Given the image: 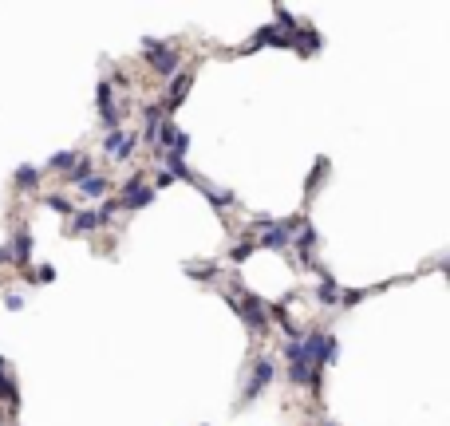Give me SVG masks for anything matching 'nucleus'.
<instances>
[{"label":"nucleus","mask_w":450,"mask_h":426,"mask_svg":"<svg viewBox=\"0 0 450 426\" xmlns=\"http://www.w3.org/2000/svg\"><path fill=\"white\" fill-rule=\"evenodd\" d=\"M300 347H305L308 367H316V371H324L328 363H336V355H340L336 335H332V331H305Z\"/></svg>","instance_id":"obj_1"},{"label":"nucleus","mask_w":450,"mask_h":426,"mask_svg":"<svg viewBox=\"0 0 450 426\" xmlns=\"http://www.w3.org/2000/svg\"><path fill=\"white\" fill-rule=\"evenodd\" d=\"M146 47V63L158 71V75H178V67H182V56H178L174 44H166V40H143Z\"/></svg>","instance_id":"obj_2"},{"label":"nucleus","mask_w":450,"mask_h":426,"mask_svg":"<svg viewBox=\"0 0 450 426\" xmlns=\"http://www.w3.org/2000/svg\"><path fill=\"white\" fill-rule=\"evenodd\" d=\"M273 379H276V363L269 359V355L253 359V371H249V383H245V391H241V403H253V399H261V394L273 387Z\"/></svg>","instance_id":"obj_3"},{"label":"nucleus","mask_w":450,"mask_h":426,"mask_svg":"<svg viewBox=\"0 0 450 426\" xmlns=\"http://www.w3.org/2000/svg\"><path fill=\"white\" fill-rule=\"evenodd\" d=\"M139 142H143L139 139V130H111V134L103 139V150H107L115 162H127V158L139 150Z\"/></svg>","instance_id":"obj_4"},{"label":"nucleus","mask_w":450,"mask_h":426,"mask_svg":"<svg viewBox=\"0 0 450 426\" xmlns=\"http://www.w3.org/2000/svg\"><path fill=\"white\" fill-rule=\"evenodd\" d=\"M190 83H193L190 71H178V75L170 79V95H162V110H166V115H170V110H178L182 103H186V95H190Z\"/></svg>","instance_id":"obj_5"},{"label":"nucleus","mask_w":450,"mask_h":426,"mask_svg":"<svg viewBox=\"0 0 450 426\" xmlns=\"http://www.w3.org/2000/svg\"><path fill=\"white\" fill-rule=\"evenodd\" d=\"M99 229H103V221H99L95 209L71 213V221H67V233H71V237H87V233H99Z\"/></svg>","instance_id":"obj_6"},{"label":"nucleus","mask_w":450,"mask_h":426,"mask_svg":"<svg viewBox=\"0 0 450 426\" xmlns=\"http://www.w3.org/2000/svg\"><path fill=\"white\" fill-rule=\"evenodd\" d=\"M8 252H12V265H28V261H32V229H28V225H20L16 229Z\"/></svg>","instance_id":"obj_7"},{"label":"nucleus","mask_w":450,"mask_h":426,"mask_svg":"<svg viewBox=\"0 0 450 426\" xmlns=\"http://www.w3.org/2000/svg\"><path fill=\"white\" fill-rule=\"evenodd\" d=\"M193 186H198L202 193H206L213 209H229V205L237 202V198H233V189H213V186L206 182V178H198V174H193Z\"/></svg>","instance_id":"obj_8"},{"label":"nucleus","mask_w":450,"mask_h":426,"mask_svg":"<svg viewBox=\"0 0 450 426\" xmlns=\"http://www.w3.org/2000/svg\"><path fill=\"white\" fill-rule=\"evenodd\" d=\"M292 47H296L300 56H312V51L320 47V32H316V28H296V36H292Z\"/></svg>","instance_id":"obj_9"},{"label":"nucleus","mask_w":450,"mask_h":426,"mask_svg":"<svg viewBox=\"0 0 450 426\" xmlns=\"http://www.w3.org/2000/svg\"><path fill=\"white\" fill-rule=\"evenodd\" d=\"M257 237H261V241H257V249L289 252V245H292V241H289V237H285V233H281V229H276V225H273V229H265V233H257Z\"/></svg>","instance_id":"obj_10"},{"label":"nucleus","mask_w":450,"mask_h":426,"mask_svg":"<svg viewBox=\"0 0 450 426\" xmlns=\"http://www.w3.org/2000/svg\"><path fill=\"white\" fill-rule=\"evenodd\" d=\"M316 300H320V304H340V284H336V276H332V272H320Z\"/></svg>","instance_id":"obj_11"},{"label":"nucleus","mask_w":450,"mask_h":426,"mask_svg":"<svg viewBox=\"0 0 450 426\" xmlns=\"http://www.w3.org/2000/svg\"><path fill=\"white\" fill-rule=\"evenodd\" d=\"M107 189H111V178H107V174H91V178H83V182H80L83 198H103Z\"/></svg>","instance_id":"obj_12"},{"label":"nucleus","mask_w":450,"mask_h":426,"mask_svg":"<svg viewBox=\"0 0 450 426\" xmlns=\"http://www.w3.org/2000/svg\"><path fill=\"white\" fill-rule=\"evenodd\" d=\"M83 178H91V158H87V154H80V162L64 174V182H67V186H80Z\"/></svg>","instance_id":"obj_13"},{"label":"nucleus","mask_w":450,"mask_h":426,"mask_svg":"<svg viewBox=\"0 0 450 426\" xmlns=\"http://www.w3.org/2000/svg\"><path fill=\"white\" fill-rule=\"evenodd\" d=\"M320 174H328V158H316V166H312V174H308V186H305L308 202H312V198H316V189H320Z\"/></svg>","instance_id":"obj_14"},{"label":"nucleus","mask_w":450,"mask_h":426,"mask_svg":"<svg viewBox=\"0 0 450 426\" xmlns=\"http://www.w3.org/2000/svg\"><path fill=\"white\" fill-rule=\"evenodd\" d=\"M80 162V150H60V154H51V162H48V170H60V174H67L71 166Z\"/></svg>","instance_id":"obj_15"},{"label":"nucleus","mask_w":450,"mask_h":426,"mask_svg":"<svg viewBox=\"0 0 450 426\" xmlns=\"http://www.w3.org/2000/svg\"><path fill=\"white\" fill-rule=\"evenodd\" d=\"M36 182H40V166H32V162H24L16 170V189H32Z\"/></svg>","instance_id":"obj_16"},{"label":"nucleus","mask_w":450,"mask_h":426,"mask_svg":"<svg viewBox=\"0 0 450 426\" xmlns=\"http://www.w3.org/2000/svg\"><path fill=\"white\" fill-rule=\"evenodd\" d=\"M253 252H257V241H241V245H233V249H229V261H233V265H241V261H249Z\"/></svg>","instance_id":"obj_17"},{"label":"nucleus","mask_w":450,"mask_h":426,"mask_svg":"<svg viewBox=\"0 0 450 426\" xmlns=\"http://www.w3.org/2000/svg\"><path fill=\"white\" fill-rule=\"evenodd\" d=\"M40 205H48V209H60V213H67V217L75 213V209H71V202H67V198H60V193H44V198H40Z\"/></svg>","instance_id":"obj_18"},{"label":"nucleus","mask_w":450,"mask_h":426,"mask_svg":"<svg viewBox=\"0 0 450 426\" xmlns=\"http://www.w3.org/2000/svg\"><path fill=\"white\" fill-rule=\"evenodd\" d=\"M368 292H371V288H340V304H344V308H355V304L368 296Z\"/></svg>","instance_id":"obj_19"},{"label":"nucleus","mask_w":450,"mask_h":426,"mask_svg":"<svg viewBox=\"0 0 450 426\" xmlns=\"http://www.w3.org/2000/svg\"><path fill=\"white\" fill-rule=\"evenodd\" d=\"M28 276H32L28 284H51L56 281V265H40L36 272H28Z\"/></svg>","instance_id":"obj_20"},{"label":"nucleus","mask_w":450,"mask_h":426,"mask_svg":"<svg viewBox=\"0 0 450 426\" xmlns=\"http://www.w3.org/2000/svg\"><path fill=\"white\" fill-rule=\"evenodd\" d=\"M186 272L198 276V281H213V276H217V265H186Z\"/></svg>","instance_id":"obj_21"},{"label":"nucleus","mask_w":450,"mask_h":426,"mask_svg":"<svg viewBox=\"0 0 450 426\" xmlns=\"http://www.w3.org/2000/svg\"><path fill=\"white\" fill-rule=\"evenodd\" d=\"M4 308H8V312H20V308H24V296H20V292H4Z\"/></svg>","instance_id":"obj_22"},{"label":"nucleus","mask_w":450,"mask_h":426,"mask_svg":"<svg viewBox=\"0 0 450 426\" xmlns=\"http://www.w3.org/2000/svg\"><path fill=\"white\" fill-rule=\"evenodd\" d=\"M166 186H174V178H170V174L162 170L158 178H154V186H150V189H166Z\"/></svg>","instance_id":"obj_23"},{"label":"nucleus","mask_w":450,"mask_h":426,"mask_svg":"<svg viewBox=\"0 0 450 426\" xmlns=\"http://www.w3.org/2000/svg\"><path fill=\"white\" fill-rule=\"evenodd\" d=\"M0 265H12V252H8V245H0Z\"/></svg>","instance_id":"obj_24"},{"label":"nucleus","mask_w":450,"mask_h":426,"mask_svg":"<svg viewBox=\"0 0 450 426\" xmlns=\"http://www.w3.org/2000/svg\"><path fill=\"white\" fill-rule=\"evenodd\" d=\"M324 426H336V423H328V418H324Z\"/></svg>","instance_id":"obj_25"}]
</instances>
